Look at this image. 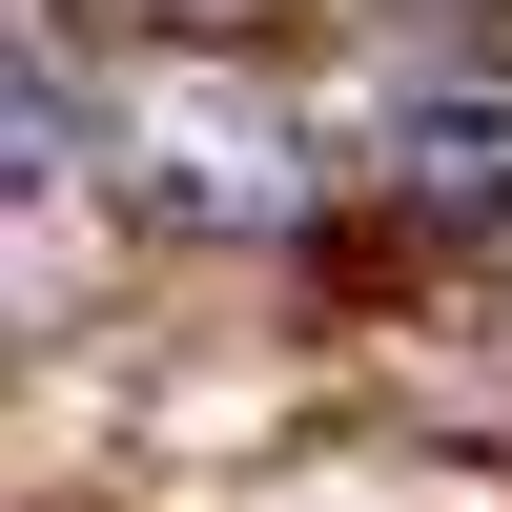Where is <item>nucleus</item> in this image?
<instances>
[{
  "label": "nucleus",
  "mask_w": 512,
  "mask_h": 512,
  "mask_svg": "<svg viewBox=\"0 0 512 512\" xmlns=\"http://www.w3.org/2000/svg\"><path fill=\"white\" fill-rule=\"evenodd\" d=\"M390 164L431 205H512V103H390Z\"/></svg>",
  "instance_id": "obj_1"
}]
</instances>
